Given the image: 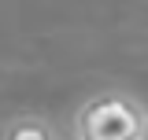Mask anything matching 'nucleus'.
<instances>
[{"mask_svg": "<svg viewBox=\"0 0 148 140\" xmlns=\"http://www.w3.org/2000/svg\"><path fill=\"white\" fill-rule=\"evenodd\" d=\"M148 111L137 96L122 88L92 92L74 111V140H137Z\"/></svg>", "mask_w": 148, "mask_h": 140, "instance_id": "1", "label": "nucleus"}, {"mask_svg": "<svg viewBox=\"0 0 148 140\" xmlns=\"http://www.w3.org/2000/svg\"><path fill=\"white\" fill-rule=\"evenodd\" d=\"M0 140H59V133L45 114H15L4 125Z\"/></svg>", "mask_w": 148, "mask_h": 140, "instance_id": "2", "label": "nucleus"}, {"mask_svg": "<svg viewBox=\"0 0 148 140\" xmlns=\"http://www.w3.org/2000/svg\"><path fill=\"white\" fill-rule=\"evenodd\" d=\"M137 140H148V118H145V129H141V137Z\"/></svg>", "mask_w": 148, "mask_h": 140, "instance_id": "3", "label": "nucleus"}]
</instances>
